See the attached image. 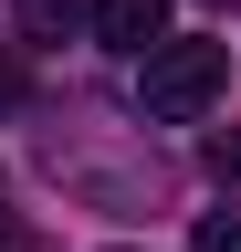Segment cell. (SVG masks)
Returning <instances> with one entry per match:
<instances>
[{
	"label": "cell",
	"instance_id": "obj_1",
	"mask_svg": "<svg viewBox=\"0 0 241 252\" xmlns=\"http://www.w3.org/2000/svg\"><path fill=\"white\" fill-rule=\"evenodd\" d=\"M220 84H231V42H147L136 53V105L158 116V126H189V116H210L220 105Z\"/></svg>",
	"mask_w": 241,
	"mask_h": 252
},
{
	"label": "cell",
	"instance_id": "obj_2",
	"mask_svg": "<svg viewBox=\"0 0 241 252\" xmlns=\"http://www.w3.org/2000/svg\"><path fill=\"white\" fill-rule=\"evenodd\" d=\"M95 42L105 53H147V42H168V0H95Z\"/></svg>",
	"mask_w": 241,
	"mask_h": 252
},
{
	"label": "cell",
	"instance_id": "obj_3",
	"mask_svg": "<svg viewBox=\"0 0 241 252\" xmlns=\"http://www.w3.org/2000/svg\"><path fill=\"white\" fill-rule=\"evenodd\" d=\"M84 11H74V0H21V32H42V42H53V32H74Z\"/></svg>",
	"mask_w": 241,
	"mask_h": 252
},
{
	"label": "cell",
	"instance_id": "obj_4",
	"mask_svg": "<svg viewBox=\"0 0 241 252\" xmlns=\"http://www.w3.org/2000/svg\"><path fill=\"white\" fill-rule=\"evenodd\" d=\"M199 252H241V210H210L199 220Z\"/></svg>",
	"mask_w": 241,
	"mask_h": 252
}]
</instances>
